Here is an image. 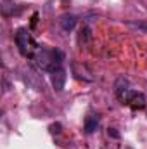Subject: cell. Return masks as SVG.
Returning a JSON list of instances; mask_svg holds the SVG:
<instances>
[{
  "label": "cell",
  "mask_w": 147,
  "mask_h": 149,
  "mask_svg": "<svg viewBox=\"0 0 147 149\" xmlns=\"http://www.w3.org/2000/svg\"><path fill=\"white\" fill-rule=\"evenodd\" d=\"M59 24H61V28H62L64 31H73L74 26H76V16H73V14H64V16H61Z\"/></svg>",
  "instance_id": "obj_5"
},
{
  "label": "cell",
  "mask_w": 147,
  "mask_h": 149,
  "mask_svg": "<svg viewBox=\"0 0 147 149\" xmlns=\"http://www.w3.org/2000/svg\"><path fill=\"white\" fill-rule=\"evenodd\" d=\"M128 28L135 30V31H140V33H147V21H126L125 23Z\"/></svg>",
  "instance_id": "obj_7"
},
{
  "label": "cell",
  "mask_w": 147,
  "mask_h": 149,
  "mask_svg": "<svg viewBox=\"0 0 147 149\" xmlns=\"http://www.w3.org/2000/svg\"><path fill=\"white\" fill-rule=\"evenodd\" d=\"M33 63L37 64L42 71L54 73L59 68H62L64 61V52L59 49H50V47H38L37 52L33 54Z\"/></svg>",
  "instance_id": "obj_1"
},
{
  "label": "cell",
  "mask_w": 147,
  "mask_h": 149,
  "mask_svg": "<svg viewBox=\"0 0 147 149\" xmlns=\"http://www.w3.org/2000/svg\"><path fill=\"white\" fill-rule=\"evenodd\" d=\"M107 134H109V137H114V139H119V134L116 132V128H107Z\"/></svg>",
  "instance_id": "obj_9"
},
{
  "label": "cell",
  "mask_w": 147,
  "mask_h": 149,
  "mask_svg": "<svg viewBox=\"0 0 147 149\" xmlns=\"http://www.w3.org/2000/svg\"><path fill=\"white\" fill-rule=\"evenodd\" d=\"M61 128H62L61 123H54V125H50V132H52V134H59Z\"/></svg>",
  "instance_id": "obj_8"
},
{
  "label": "cell",
  "mask_w": 147,
  "mask_h": 149,
  "mask_svg": "<svg viewBox=\"0 0 147 149\" xmlns=\"http://www.w3.org/2000/svg\"><path fill=\"white\" fill-rule=\"evenodd\" d=\"M66 70L64 68H59L57 71H54L52 73V87L57 90V92H61L62 88H64V83H66Z\"/></svg>",
  "instance_id": "obj_4"
},
{
  "label": "cell",
  "mask_w": 147,
  "mask_h": 149,
  "mask_svg": "<svg viewBox=\"0 0 147 149\" xmlns=\"http://www.w3.org/2000/svg\"><path fill=\"white\" fill-rule=\"evenodd\" d=\"M97 125H99V118H97V116H94V114L87 116V120H85V132H87V134L95 132V130H97Z\"/></svg>",
  "instance_id": "obj_6"
},
{
  "label": "cell",
  "mask_w": 147,
  "mask_h": 149,
  "mask_svg": "<svg viewBox=\"0 0 147 149\" xmlns=\"http://www.w3.org/2000/svg\"><path fill=\"white\" fill-rule=\"evenodd\" d=\"M116 94H118V97H119L125 104H128L132 109H144L147 106V99L142 92H137V90H132V88L126 87V88L116 90Z\"/></svg>",
  "instance_id": "obj_3"
},
{
  "label": "cell",
  "mask_w": 147,
  "mask_h": 149,
  "mask_svg": "<svg viewBox=\"0 0 147 149\" xmlns=\"http://www.w3.org/2000/svg\"><path fill=\"white\" fill-rule=\"evenodd\" d=\"M16 45H17L21 56H24V57H33V54L37 52V49H38L37 42L31 38L30 31L26 28H19L16 31Z\"/></svg>",
  "instance_id": "obj_2"
}]
</instances>
